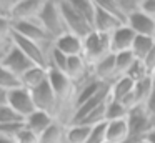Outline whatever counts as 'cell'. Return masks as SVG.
Wrapping results in <instances>:
<instances>
[{"label":"cell","instance_id":"83f0119b","mask_svg":"<svg viewBox=\"0 0 155 143\" xmlns=\"http://www.w3.org/2000/svg\"><path fill=\"white\" fill-rule=\"evenodd\" d=\"M67 63H68V57L64 55L60 50H57L52 45L50 52H48V68L58 70V72H64L67 70Z\"/></svg>","mask_w":155,"mask_h":143},{"label":"cell","instance_id":"b9f144b4","mask_svg":"<svg viewBox=\"0 0 155 143\" xmlns=\"http://www.w3.org/2000/svg\"><path fill=\"white\" fill-rule=\"evenodd\" d=\"M147 140L150 143H155V130H152V132H150V135L147 136Z\"/></svg>","mask_w":155,"mask_h":143},{"label":"cell","instance_id":"5b68a950","mask_svg":"<svg viewBox=\"0 0 155 143\" xmlns=\"http://www.w3.org/2000/svg\"><path fill=\"white\" fill-rule=\"evenodd\" d=\"M112 53L110 48V35L98 32H92L84 38V57L90 65L97 63L100 58Z\"/></svg>","mask_w":155,"mask_h":143},{"label":"cell","instance_id":"603a6c76","mask_svg":"<svg viewBox=\"0 0 155 143\" xmlns=\"http://www.w3.org/2000/svg\"><path fill=\"white\" fill-rule=\"evenodd\" d=\"M155 45V38L153 37H142V35H137L135 37V42H134V47H132V53L135 55L137 60H143L145 57L150 53V50L153 48Z\"/></svg>","mask_w":155,"mask_h":143},{"label":"cell","instance_id":"7a4b0ae2","mask_svg":"<svg viewBox=\"0 0 155 143\" xmlns=\"http://www.w3.org/2000/svg\"><path fill=\"white\" fill-rule=\"evenodd\" d=\"M48 83H50L52 90H54L55 96H57L60 108L64 110V106H70V113H72V103H74V96H75V83L67 76V73L58 72V70L48 68ZM70 118V116H68Z\"/></svg>","mask_w":155,"mask_h":143},{"label":"cell","instance_id":"ffe728a7","mask_svg":"<svg viewBox=\"0 0 155 143\" xmlns=\"http://www.w3.org/2000/svg\"><path fill=\"white\" fill-rule=\"evenodd\" d=\"M65 130H67V123L55 120L54 125L48 126L40 135V143H65Z\"/></svg>","mask_w":155,"mask_h":143},{"label":"cell","instance_id":"2e32d148","mask_svg":"<svg viewBox=\"0 0 155 143\" xmlns=\"http://www.w3.org/2000/svg\"><path fill=\"white\" fill-rule=\"evenodd\" d=\"M97 5V2H95ZM125 25L122 23L118 18H115L114 15H110L108 12H105L104 8L97 5V13H95V22H94V32H98V33H105V35H110L112 32L118 28V27Z\"/></svg>","mask_w":155,"mask_h":143},{"label":"cell","instance_id":"1f68e13d","mask_svg":"<svg viewBox=\"0 0 155 143\" xmlns=\"http://www.w3.org/2000/svg\"><path fill=\"white\" fill-rule=\"evenodd\" d=\"M105 126H107V123H102V125L92 126L87 143H105V141H107V133H105Z\"/></svg>","mask_w":155,"mask_h":143},{"label":"cell","instance_id":"52a82bcc","mask_svg":"<svg viewBox=\"0 0 155 143\" xmlns=\"http://www.w3.org/2000/svg\"><path fill=\"white\" fill-rule=\"evenodd\" d=\"M12 32L18 33V35L25 37L28 40L40 43L44 47H52L54 40L52 37L45 32V28L40 25V22L37 20H25V22H12Z\"/></svg>","mask_w":155,"mask_h":143},{"label":"cell","instance_id":"ab89813d","mask_svg":"<svg viewBox=\"0 0 155 143\" xmlns=\"http://www.w3.org/2000/svg\"><path fill=\"white\" fill-rule=\"evenodd\" d=\"M8 102V92L0 88V106H5Z\"/></svg>","mask_w":155,"mask_h":143},{"label":"cell","instance_id":"5bb4252c","mask_svg":"<svg viewBox=\"0 0 155 143\" xmlns=\"http://www.w3.org/2000/svg\"><path fill=\"white\" fill-rule=\"evenodd\" d=\"M54 47L60 50L64 55L70 57H78L84 55V38L74 35V33H64L62 37L54 40Z\"/></svg>","mask_w":155,"mask_h":143},{"label":"cell","instance_id":"4316f807","mask_svg":"<svg viewBox=\"0 0 155 143\" xmlns=\"http://www.w3.org/2000/svg\"><path fill=\"white\" fill-rule=\"evenodd\" d=\"M18 86H22L20 78L15 76L10 70H7L2 63H0V88L10 92V90H15V88H18Z\"/></svg>","mask_w":155,"mask_h":143},{"label":"cell","instance_id":"f1b7e54d","mask_svg":"<svg viewBox=\"0 0 155 143\" xmlns=\"http://www.w3.org/2000/svg\"><path fill=\"white\" fill-rule=\"evenodd\" d=\"M125 76H128L134 83H138V82H143L145 78H148L150 73H148L147 68H145V65H143L142 60H135V63L130 67V70L127 72Z\"/></svg>","mask_w":155,"mask_h":143},{"label":"cell","instance_id":"f6af8a7d","mask_svg":"<svg viewBox=\"0 0 155 143\" xmlns=\"http://www.w3.org/2000/svg\"><path fill=\"white\" fill-rule=\"evenodd\" d=\"M105 143H108V141H105Z\"/></svg>","mask_w":155,"mask_h":143},{"label":"cell","instance_id":"ee69618b","mask_svg":"<svg viewBox=\"0 0 155 143\" xmlns=\"http://www.w3.org/2000/svg\"><path fill=\"white\" fill-rule=\"evenodd\" d=\"M137 143H150L148 140H142V141H137Z\"/></svg>","mask_w":155,"mask_h":143},{"label":"cell","instance_id":"9a60e30c","mask_svg":"<svg viewBox=\"0 0 155 143\" xmlns=\"http://www.w3.org/2000/svg\"><path fill=\"white\" fill-rule=\"evenodd\" d=\"M127 25L135 32V35L153 37L155 38V20L152 17H148L147 13H143L142 10L127 20Z\"/></svg>","mask_w":155,"mask_h":143},{"label":"cell","instance_id":"ba28073f","mask_svg":"<svg viewBox=\"0 0 155 143\" xmlns=\"http://www.w3.org/2000/svg\"><path fill=\"white\" fill-rule=\"evenodd\" d=\"M7 105L10 106V110L17 116H20L22 120H25L27 116H30L35 112V103L32 98V93L24 86H18L15 90L8 92V102Z\"/></svg>","mask_w":155,"mask_h":143},{"label":"cell","instance_id":"8d00e7d4","mask_svg":"<svg viewBox=\"0 0 155 143\" xmlns=\"http://www.w3.org/2000/svg\"><path fill=\"white\" fill-rule=\"evenodd\" d=\"M140 10L155 20V0H142Z\"/></svg>","mask_w":155,"mask_h":143},{"label":"cell","instance_id":"ac0fdd59","mask_svg":"<svg viewBox=\"0 0 155 143\" xmlns=\"http://www.w3.org/2000/svg\"><path fill=\"white\" fill-rule=\"evenodd\" d=\"M55 120H57V118H55V116H52L50 113H45V112H40V110H35L30 116H27V118H25V126H27L30 132L37 133V135L40 136L42 133L48 128V126L54 125Z\"/></svg>","mask_w":155,"mask_h":143},{"label":"cell","instance_id":"d6986e66","mask_svg":"<svg viewBox=\"0 0 155 143\" xmlns=\"http://www.w3.org/2000/svg\"><path fill=\"white\" fill-rule=\"evenodd\" d=\"M47 80H48V68L34 65L27 73H24V76L20 78V83H22L24 88H27L28 92H32V90L38 88L40 85H44Z\"/></svg>","mask_w":155,"mask_h":143},{"label":"cell","instance_id":"8992f818","mask_svg":"<svg viewBox=\"0 0 155 143\" xmlns=\"http://www.w3.org/2000/svg\"><path fill=\"white\" fill-rule=\"evenodd\" d=\"M32 98H34V103H35V108L40 110V112H45V113H50L52 116L58 120V113H62V108H60V103H58L57 96H55L54 90H52L48 80L40 85L38 88L32 90Z\"/></svg>","mask_w":155,"mask_h":143},{"label":"cell","instance_id":"e0dca14e","mask_svg":"<svg viewBox=\"0 0 155 143\" xmlns=\"http://www.w3.org/2000/svg\"><path fill=\"white\" fill-rule=\"evenodd\" d=\"M108 143H128L130 140V130H128V122L125 120H117V122H108L105 126Z\"/></svg>","mask_w":155,"mask_h":143},{"label":"cell","instance_id":"7bdbcfd3","mask_svg":"<svg viewBox=\"0 0 155 143\" xmlns=\"http://www.w3.org/2000/svg\"><path fill=\"white\" fill-rule=\"evenodd\" d=\"M150 78H152V83H153V88H155V70H153V72H152Z\"/></svg>","mask_w":155,"mask_h":143},{"label":"cell","instance_id":"836d02e7","mask_svg":"<svg viewBox=\"0 0 155 143\" xmlns=\"http://www.w3.org/2000/svg\"><path fill=\"white\" fill-rule=\"evenodd\" d=\"M15 143H40V136L37 133L30 132V130L25 126L17 136H15Z\"/></svg>","mask_w":155,"mask_h":143},{"label":"cell","instance_id":"3957f363","mask_svg":"<svg viewBox=\"0 0 155 143\" xmlns=\"http://www.w3.org/2000/svg\"><path fill=\"white\" fill-rule=\"evenodd\" d=\"M127 122H128V130H130L128 143H137V141H142V140H147L150 132L155 130L153 122L150 120V116L147 115V112L142 105L134 106L128 112Z\"/></svg>","mask_w":155,"mask_h":143},{"label":"cell","instance_id":"60d3db41","mask_svg":"<svg viewBox=\"0 0 155 143\" xmlns=\"http://www.w3.org/2000/svg\"><path fill=\"white\" fill-rule=\"evenodd\" d=\"M0 143H15V140L14 138H8V136L0 135Z\"/></svg>","mask_w":155,"mask_h":143},{"label":"cell","instance_id":"8fae6325","mask_svg":"<svg viewBox=\"0 0 155 143\" xmlns=\"http://www.w3.org/2000/svg\"><path fill=\"white\" fill-rule=\"evenodd\" d=\"M65 73H67V76L75 83V86H77V85L84 83L85 80H88L92 76V65L85 60L84 55L70 57Z\"/></svg>","mask_w":155,"mask_h":143},{"label":"cell","instance_id":"4fadbf2b","mask_svg":"<svg viewBox=\"0 0 155 143\" xmlns=\"http://www.w3.org/2000/svg\"><path fill=\"white\" fill-rule=\"evenodd\" d=\"M92 75L100 82L107 83V85L115 82L118 78L117 70H115V53H108L107 57H104L97 63H94L92 65Z\"/></svg>","mask_w":155,"mask_h":143},{"label":"cell","instance_id":"484cf974","mask_svg":"<svg viewBox=\"0 0 155 143\" xmlns=\"http://www.w3.org/2000/svg\"><path fill=\"white\" fill-rule=\"evenodd\" d=\"M130 110L120 102L108 100L107 102V123L108 122H117V120H125L128 116Z\"/></svg>","mask_w":155,"mask_h":143},{"label":"cell","instance_id":"7c38bea8","mask_svg":"<svg viewBox=\"0 0 155 143\" xmlns=\"http://www.w3.org/2000/svg\"><path fill=\"white\" fill-rule=\"evenodd\" d=\"M135 32L130 27L125 23V25L118 27L115 32L110 33V48L112 53H120V52H128L132 50L135 42Z\"/></svg>","mask_w":155,"mask_h":143},{"label":"cell","instance_id":"74e56055","mask_svg":"<svg viewBox=\"0 0 155 143\" xmlns=\"http://www.w3.org/2000/svg\"><path fill=\"white\" fill-rule=\"evenodd\" d=\"M142 62H143L145 68L148 70V73L152 75V72L155 70V45H153V48L150 50V53H148V55L145 57L143 60H142Z\"/></svg>","mask_w":155,"mask_h":143},{"label":"cell","instance_id":"4dcf8cb0","mask_svg":"<svg viewBox=\"0 0 155 143\" xmlns=\"http://www.w3.org/2000/svg\"><path fill=\"white\" fill-rule=\"evenodd\" d=\"M118 5H120V10L125 15V18L128 20L132 15H135L137 12H140L142 0H118Z\"/></svg>","mask_w":155,"mask_h":143},{"label":"cell","instance_id":"d4e9b609","mask_svg":"<svg viewBox=\"0 0 155 143\" xmlns=\"http://www.w3.org/2000/svg\"><path fill=\"white\" fill-rule=\"evenodd\" d=\"M153 83H152V78L148 76V78H145L143 82H138L135 83V90H134V96H135V102H137V105H145V102H147L148 98H150V95L153 93Z\"/></svg>","mask_w":155,"mask_h":143},{"label":"cell","instance_id":"d6a6232c","mask_svg":"<svg viewBox=\"0 0 155 143\" xmlns=\"http://www.w3.org/2000/svg\"><path fill=\"white\" fill-rule=\"evenodd\" d=\"M12 35V20L0 15V42H8Z\"/></svg>","mask_w":155,"mask_h":143},{"label":"cell","instance_id":"277c9868","mask_svg":"<svg viewBox=\"0 0 155 143\" xmlns=\"http://www.w3.org/2000/svg\"><path fill=\"white\" fill-rule=\"evenodd\" d=\"M58 5H60V12H62L65 28H67L68 33H74V35L80 37V38H85L87 35H90L94 32L92 25L74 8L70 0H60Z\"/></svg>","mask_w":155,"mask_h":143},{"label":"cell","instance_id":"f546056e","mask_svg":"<svg viewBox=\"0 0 155 143\" xmlns=\"http://www.w3.org/2000/svg\"><path fill=\"white\" fill-rule=\"evenodd\" d=\"M95 2H97V5L100 7V8H104L105 12H108L110 15H114L115 18H118L122 23H127V18H125V15L122 13L120 5H118V0H95Z\"/></svg>","mask_w":155,"mask_h":143},{"label":"cell","instance_id":"9c48e42d","mask_svg":"<svg viewBox=\"0 0 155 143\" xmlns=\"http://www.w3.org/2000/svg\"><path fill=\"white\" fill-rule=\"evenodd\" d=\"M45 0H17L12 3L8 18L12 22H25V20H37L44 8Z\"/></svg>","mask_w":155,"mask_h":143},{"label":"cell","instance_id":"e575fe53","mask_svg":"<svg viewBox=\"0 0 155 143\" xmlns=\"http://www.w3.org/2000/svg\"><path fill=\"white\" fill-rule=\"evenodd\" d=\"M17 120H22V118L15 115V113L10 110V106H8V105L0 106V125L8 123V122H17Z\"/></svg>","mask_w":155,"mask_h":143},{"label":"cell","instance_id":"6da1fadb","mask_svg":"<svg viewBox=\"0 0 155 143\" xmlns=\"http://www.w3.org/2000/svg\"><path fill=\"white\" fill-rule=\"evenodd\" d=\"M38 22L45 28V32L52 37V40L62 37L64 33H68L65 28V22L60 12V5L55 0H45L44 8L38 15Z\"/></svg>","mask_w":155,"mask_h":143},{"label":"cell","instance_id":"d590c367","mask_svg":"<svg viewBox=\"0 0 155 143\" xmlns=\"http://www.w3.org/2000/svg\"><path fill=\"white\" fill-rule=\"evenodd\" d=\"M145 108V112H147V115L150 116V120L153 122V125H155V90H153V93L150 95V98L145 102V105H142Z\"/></svg>","mask_w":155,"mask_h":143},{"label":"cell","instance_id":"cb8c5ba5","mask_svg":"<svg viewBox=\"0 0 155 143\" xmlns=\"http://www.w3.org/2000/svg\"><path fill=\"white\" fill-rule=\"evenodd\" d=\"M135 60L137 58H135V55L132 53V50L115 53V70H117V76H125L127 75V72L135 63Z\"/></svg>","mask_w":155,"mask_h":143},{"label":"cell","instance_id":"44dd1931","mask_svg":"<svg viewBox=\"0 0 155 143\" xmlns=\"http://www.w3.org/2000/svg\"><path fill=\"white\" fill-rule=\"evenodd\" d=\"M92 126L85 125H67L65 130V143H87Z\"/></svg>","mask_w":155,"mask_h":143},{"label":"cell","instance_id":"f35d334b","mask_svg":"<svg viewBox=\"0 0 155 143\" xmlns=\"http://www.w3.org/2000/svg\"><path fill=\"white\" fill-rule=\"evenodd\" d=\"M10 47H12V40H8V42H0V63L4 62V58L8 53Z\"/></svg>","mask_w":155,"mask_h":143},{"label":"cell","instance_id":"7402d4cb","mask_svg":"<svg viewBox=\"0 0 155 143\" xmlns=\"http://www.w3.org/2000/svg\"><path fill=\"white\" fill-rule=\"evenodd\" d=\"M74 8L87 20L94 28V22H95V13H97V5L95 0H70Z\"/></svg>","mask_w":155,"mask_h":143},{"label":"cell","instance_id":"30bf717a","mask_svg":"<svg viewBox=\"0 0 155 143\" xmlns=\"http://www.w3.org/2000/svg\"><path fill=\"white\" fill-rule=\"evenodd\" d=\"M2 65H4L7 70H10L15 76L22 78V76H24V73H27L28 70L34 67V63H32L30 60H28L27 57H25L24 53H22L20 50L14 45V43H12L10 50H8V53L5 55Z\"/></svg>","mask_w":155,"mask_h":143}]
</instances>
